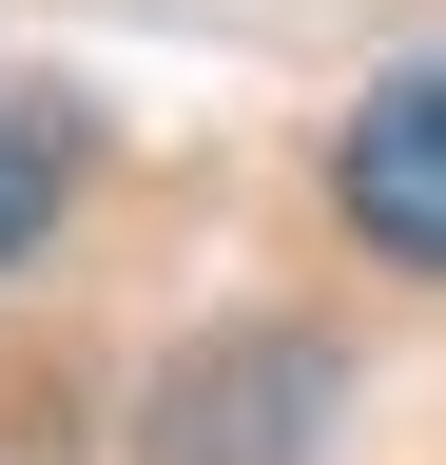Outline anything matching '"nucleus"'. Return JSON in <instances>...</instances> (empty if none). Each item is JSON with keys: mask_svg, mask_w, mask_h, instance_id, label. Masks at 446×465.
Segmentation results:
<instances>
[{"mask_svg": "<svg viewBox=\"0 0 446 465\" xmlns=\"http://www.w3.org/2000/svg\"><path fill=\"white\" fill-rule=\"evenodd\" d=\"M330 213H350V252H388V272H446V58H408V78L350 97Z\"/></svg>", "mask_w": 446, "mask_h": 465, "instance_id": "obj_1", "label": "nucleus"}, {"mask_svg": "<svg viewBox=\"0 0 446 465\" xmlns=\"http://www.w3.org/2000/svg\"><path fill=\"white\" fill-rule=\"evenodd\" d=\"M311 427H330V349L311 330H233V349H194L155 388V465H292Z\"/></svg>", "mask_w": 446, "mask_h": 465, "instance_id": "obj_2", "label": "nucleus"}, {"mask_svg": "<svg viewBox=\"0 0 446 465\" xmlns=\"http://www.w3.org/2000/svg\"><path fill=\"white\" fill-rule=\"evenodd\" d=\"M59 194H78V116L59 97H0V272L59 232Z\"/></svg>", "mask_w": 446, "mask_h": 465, "instance_id": "obj_3", "label": "nucleus"}]
</instances>
